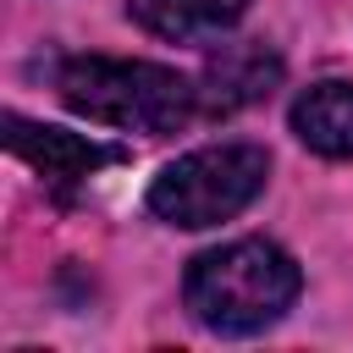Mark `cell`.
I'll use <instances>...</instances> for the list:
<instances>
[{
    "mask_svg": "<svg viewBox=\"0 0 353 353\" xmlns=\"http://www.w3.org/2000/svg\"><path fill=\"white\" fill-rule=\"evenodd\" d=\"M182 292H188V309L199 325H210L221 336H248L287 314V303L298 298V265L276 243L243 237V243L199 254L188 265Z\"/></svg>",
    "mask_w": 353,
    "mask_h": 353,
    "instance_id": "1",
    "label": "cell"
},
{
    "mask_svg": "<svg viewBox=\"0 0 353 353\" xmlns=\"http://www.w3.org/2000/svg\"><path fill=\"white\" fill-rule=\"evenodd\" d=\"M61 99L105 127L121 132H176L199 110V88L154 61H110V55H72L55 72Z\"/></svg>",
    "mask_w": 353,
    "mask_h": 353,
    "instance_id": "2",
    "label": "cell"
},
{
    "mask_svg": "<svg viewBox=\"0 0 353 353\" xmlns=\"http://www.w3.org/2000/svg\"><path fill=\"white\" fill-rule=\"evenodd\" d=\"M265 171L270 160L259 143H210V149L171 160L154 176L149 210L171 226H215L254 204V193L265 188Z\"/></svg>",
    "mask_w": 353,
    "mask_h": 353,
    "instance_id": "3",
    "label": "cell"
},
{
    "mask_svg": "<svg viewBox=\"0 0 353 353\" xmlns=\"http://www.w3.org/2000/svg\"><path fill=\"white\" fill-rule=\"evenodd\" d=\"M281 83V61L265 44H226L210 55L204 83H199V110L204 116H232L254 99H265Z\"/></svg>",
    "mask_w": 353,
    "mask_h": 353,
    "instance_id": "4",
    "label": "cell"
},
{
    "mask_svg": "<svg viewBox=\"0 0 353 353\" xmlns=\"http://www.w3.org/2000/svg\"><path fill=\"white\" fill-rule=\"evenodd\" d=\"M6 143H11V149L33 165V171H44L55 188H72V182L94 176L99 165L121 160V149L88 143V138L61 132V127H39V121H28V116H11V121H6Z\"/></svg>",
    "mask_w": 353,
    "mask_h": 353,
    "instance_id": "5",
    "label": "cell"
},
{
    "mask_svg": "<svg viewBox=\"0 0 353 353\" xmlns=\"http://www.w3.org/2000/svg\"><path fill=\"white\" fill-rule=\"evenodd\" d=\"M292 132L325 160H353V83H314L292 105Z\"/></svg>",
    "mask_w": 353,
    "mask_h": 353,
    "instance_id": "6",
    "label": "cell"
},
{
    "mask_svg": "<svg viewBox=\"0 0 353 353\" xmlns=\"http://www.w3.org/2000/svg\"><path fill=\"white\" fill-rule=\"evenodd\" d=\"M248 0H127V11L160 39H204L243 17Z\"/></svg>",
    "mask_w": 353,
    "mask_h": 353,
    "instance_id": "7",
    "label": "cell"
}]
</instances>
